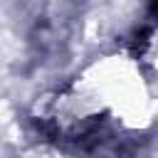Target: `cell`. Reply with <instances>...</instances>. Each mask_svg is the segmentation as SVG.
Returning a JSON list of instances; mask_svg holds the SVG:
<instances>
[{
  "instance_id": "6da1fadb",
  "label": "cell",
  "mask_w": 158,
  "mask_h": 158,
  "mask_svg": "<svg viewBox=\"0 0 158 158\" xmlns=\"http://www.w3.org/2000/svg\"><path fill=\"white\" fill-rule=\"evenodd\" d=\"M151 10H153V15L158 17V0H151Z\"/></svg>"
}]
</instances>
